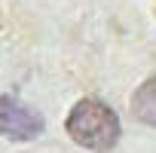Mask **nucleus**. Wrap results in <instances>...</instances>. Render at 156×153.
I'll return each mask as SVG.
<instances>
[{
  "instance_id": "obj_1",
  "label": "nucleus",
  "mask_w": 156,
  "mask_h": 153,
  "mask_svg": "<svg viewBox=\"0 0 156 153\" xmlns=\"http://www.w3.org/2000/svg\"><path fill=\"white\" fill-rule=\"evenodd\" d=\"M64 129H67L70 141H76L86 150H95V153H107L119 141V116L113 113V107H107L98 98L76 101L67 113Z\"/></svg>"
},
{
  "instance_id": "obj_2",
  "label": "nucleus",
  "mask_w": 156,
  "mask_h": 153,
  "mask_svg": "<svg viewBox=\"0 0 156 153\" xmlns=\"http://www.w3.org/2000/svg\"><path fill=\"white\" fill-rule=\"evenodd\" d=\"M43 116L12 95L0 98V135L9 141H34L43 135Z\"/></svg>"
},
{
  "instance_id": "obj_3",
  "label": "nucleus",
  "mask_w": 156,
  "mask_h": 153,
  "mask_svg": "<svg viewBox=\"0 0 156 153\" xmlns=\"http://www.w3.org/2000/svg\"><path fill=\"white\" fill-rule=\"evenodd\" d=\"M132 113H135L138 123L156 129V73L147 76V80L135 89V95H132Z\"/></svg>"
}]
</instances>
